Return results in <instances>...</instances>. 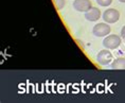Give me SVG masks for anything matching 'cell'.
I'll return each instance as SVG.
<instances>
[{"mask_svg":"<svg viewBox=\"0 0 125 103\" xmlns=\"http://www.w3.org/2000/svg\"><path fill=\"white\" fill-rule=\"evenodd\" d=\"M92 8L90 0H74L73 1V9L77 12H88Z\"/></svg>","mask_w":125,"mask_h":103,"instance_id":"5","label":"cell"},{"mask_svg":"<svg viewBox=\"0 0 125 103\" xmlns=\"http://www.w3.org/2000/svg\"><path fill=\"white\" fill-rule=\"evenodd\" d=\"M96 2H98V4L101 5V7H108V5L111 4L112 0H96Z\"/></svg>","mask_w":125,"mask_h":103,"instance_id":"9","label":"cell"},{"mask_svg":"<svg viewBox=\"0 0 125 103\" xmlns=\"http://www.w3.org/2000/svg\"><path fill=\"white\" fill-rule=\"evenodd\" d=\"M111 60H112V54L110 51H108V49L101 50L98 53V55H96V61L102 66L108 65L111 62Z\"/></svg>","mask_w":125,"mask_h":103,"instance_id":"4","label":"cell"},{"mask_svg":"<svg viewBox=\"0 0 125 103\" xmlns=\"http://www.w3.org/2000/svg\"><path fill=\"white\" fill-rule=\"evenodd\" d=\"M112 69H125V57H118L112 62Z\"/></svg>","mask_w":125,"mask_h":103,"instance_id":"7","label":"cell"},{"mask_svg":"<svg viewBox=\"0 0 125 103\" xmlns=\"http://www.w3.org/2000/svg\"><path fill=\"white\" fill-rule=\"evenodd\" d=\"M121 45V38L118 35H107V37H105L103 40V46L108 50H112V49H117L119 46Z\"/></svg>","mask_w":125,"mask_h":103,"instance_id":"1","label":"cell"},{"mask_svg":"<svg viewBox=\"0 0 125 103\" xmlns=\"http://www.w3.org/2000/svg\"><path fill=\"white\" fill-rule=\"evenodd\" d=\"M120 2H123V3H125V0H119Z\"/></svg>","mask_w":125,"mask_h":103,"instance_id":"11","label":"cell"},{"mask_svg":"<svg viewBox=\"0 0 125 103\" xmlns=\"http://www.w3.org/2000/svg\"><path fill=\"white\" fill-rule=\"evenodd\" d=\"M92 33L94 34L96 37H103L106 36L107 34L110 33V27L105 23H96L92 29Z\"/></svg>","mask_w":125,"mask_h":103,"instance_id":"3","label":"cell"},{"mask_svg":"<svg viewBox=\"0 0 125 103\" xmlns=\"http://www.w3.org/2000/svg\"><path fill=\"white\" fill-rule=\"evenodd\" d=\"M103 19L107 23H117L120 18V13L115 9H107L104 13H103Z\"/></svg>","mask_w":125,"mask_h":103,"instance_id":"2","label":"cell"},{"mask_svg":"<svg viewBox=\"0 0 125 103\" xmlns=\"http://www.w3.org/2000/svg\"><path fill=\"white\" fill-rule=\"evenodd\" d=\"M85 18L88 21H96L101 18V11L98 8H91L88 12L85 13Z\"/></svg>","mask_w":125,"mask_h":103,"instance_id":"6","label":"cell"},{"mask_svg":"<svg viewBox=\"0 0 125 103\" xmlns=\"http://www.w3.org/2000/svg\"><path fill=\"white\" fill-rule=\"evenodd\" d=\"M121 36H122V37H123V38L125 39V26H124V27L121 29Z\"/></svg>","mask_w":125,"mask_h":103,"instance_id":"10","label":"cell"},{"mask_svg":"<svg viewBox=\"0 0 125 103\" xmlns=\"http://www.w3.org/2000/svg\"><path fill=\"white\" fill-rule=\"evenodd\" d=\"M52 1L57 10H62L65 7V4H66V0H52Z\"/></svg>","mask_w":125,"mask_h":103,"instance_id":"8","label":"cell"}]
</instances>
